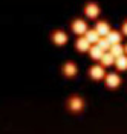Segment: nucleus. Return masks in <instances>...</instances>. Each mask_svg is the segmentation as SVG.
Returning <instances> with one entry per match:
<instances>
[{
  "label": "nucleus",
  "instance_id": "f257e3e1",
  "mask_svg": "<svg viewBox=\"0 0 127 134\" xmlns=\"http://www.w3.org/2000/svg\"><path fill=\"white\" fill-rule=\"evenodd\" d=\"M71 29H72V32H75L77 36H84L86 34V31L89 29L87 28V23L83 20V19H75L72 23H71Z\"/></svg>",
  "mask_w": 127,
  "mask_h": 134
},
{
  "label": "nucleus",
  "instance_id": "f03ea898",
  "mask_svg": "<svg viewBox=\"0 0 127 134\" xmlns=\"http://www.w3.org/2000/svg\"><path fill=\"white\" fill-rule=\"evenodd\" d=\"M67 108H69L72 113H80V111H83V108H84V100H83L81 97H78V96H72V97L67 100Z\"/></svg>",
  "mask_w": 127,
  "mask_h": 134
},
{
  "label": "nucleus",
  "instance_id": "7ed1b4c3",
  "mask_svg": "<svg viewBox=\"0 0 127 134\" xmlns=\"http://www.w3.org/2000/svg\"><path fill=\"white\" fill-rule=\"evenodd\" d=\"M51 40L57 45V46H63L67 43V34L61 31V29H57V31H54L51 34Z\"/></svg>",
  "mask_w": 127,
  "mask_h": 134
},
{
  "label": "nucleus",
  "instance_id": "20e7f679",
  "mask_svg": "<svg viewBox=\"0 0 127 134\" xmlns=\"http://www.w3.org/2000/svg\"><path fill=\"white\" fill-rule=\"evenodd\" d=\"M100 6L95 3V2H89V3H86V6H84V14H86V17H89V19H97L98 15H100Z\"/></svg>",
  "mask_w": 127,
  "mask_h": 134
},
{
  "label": "nucleus",
  "instance_id": "39448f33",
  "mask_svg": "<svg viewBox=\"0 0 127 134\" xmlns=\"http://www.w3.org/2000/svg\"><path fill=\"white\" fill-rule=\"evenodd\" d=\"M89 77L93 79V80H101L106 77V71H104V66L101 65H93V66L89 68Z\"/></svg>",
  "mask_w": 127,
  "mask_h": 134
},
{
  "label": "nucleus",
  "instance_id": "423d86ee",
  "mask_svg": "<svg viewBox=\"0 0 127 134\" xmlns=\"http://www.w3.org/2000/svg\"><path fill=\"white\" fill-rule=\"evenodd\" d=\"M104 79H106V86L110 88V90H115V88H118L121 85V77L118 74H115V72H109Z\"/></svg>",
  "mask_w": 127,
  "mask_h": 134
},
{
  "label": "nucleus",
  "instance_id": "0eeeda50",
  "mask_svg": "<svg viewBox=\"0 0 127 134\" xmlns=\"http://www.w3.org/2000/svg\"><path fill=\"white\" fill-rule=\"evenodd\" d=\"M61 72H63L66 77H75L77 72H78V68L74 62H66L61 68Z\"/></svg>",
  "mask_w": 127,
  "mask_h": 134
},
{
  "label": "nucleus",
  "instance_id": "6e6552de",
  "mask_svg": "<svg viewBox=\"0 0 127 134\" xmlns=\"http://www.w3.org/2000/svg\"><path fill=\"white\" fill-rule=\"evenodd\" d=\"M95 31L98 32V36H100V37H106V36L109 34V31H110V25H109L107 22L101 20V22H98V23H97Z\"/></svg>",
  "mask_w": 127,
  "mask_h": 134
},
{
  "label": "nucleus",
  "instance_id": "1a4fd4ad",
  "mask_svg": "<svg viewBox=\"0 0 127 134\" xmlns=\"http://www.w3.org/2000/svg\"><path fill=\"white\" fill-rule=\"evenodd\" d=\"M75 48H77V51H80V53H87L90 48V43L84 37H78L75 40Z\"/></svg>",
  "mask_w": 127,
  "mask_h": 134
},
{
  "label": "nucleus",
  "instance_id": "9d476101",
  "mask_svg": "<svg viewBox=\"0 0 127 134\" xmlns=\"http://www.w3.org/2000/svg\"><path fill=\"white\" fill-rule=\"evenodd\" d=\"M106 39H107V42H109L110 45H116V43H121V39H123V36H121V32L110 29V31H109V34L106 36Z\"/></svg>",
  "mask_w": 127,
  "mask_h": 134
},
{
  "label": "nucleus",
  "instance_id": "9b49d317",
  "mask_svg": "<svg viewBox=\"0 0 127 134\" xmlns=\"http://www.w3.org/2000/svg\"><path fill=\"white\" fill-rule=\"evenodd\" d=\"M84 39L89 42L90 45H97V42L100 40V36H98V32L95 29H87L86 34H84Z\"/></svg>",
  "mask_w": 127,
  "mask_h": 134
},
{
  "label": "nucleus",
  "instance_id": "f8f14e48",
  "mask_svg": "<svg viewBox=\"0 0 127 134\" xmlns=\"http://www.w3.org/2000/svg\"><path fill=\"white\" fill-rule=\"evenodd\" d=\"M113 65L116 66L118 71H126L127 69V55H119V57H116L113 62Z\"/></svg>",
  "mask_w": 127,
  "mask_h": 134
},
{
  "label": "nucleus",
  "instance_id": "ddd939ff",
  "mask_svg": "<svg viewBox=\"0 0 127 134\" xmlns=\"http://www.w3.org/2000/svg\"><path fill=\"white\" fill-rule=\"evenodd\" d=\"M100 62H101V66H112L115 62V57L110 53H103Z\"/></svg>",
  "mask_w": 127,
  "mask_h": 134
},
{
  "label": "nucleus",
  "instance_id": "4468645a",
  "mask_svg": "<svg viewBox=\"0 0 127 134\" xmlns=\"http://www.w3.org/2000/svg\"><path fill=\"white\" fill-rule=\"evenodd\" d=\"M87 53H89L90 59H93V60H100L104 51H101L97 45H90V48H89V51H87Z\"/></svg>",
  "mask_w": 127,
  "mask_h": 134
},
{
  "label": "nucleus",
  "instance_id": "2eb2a0df",
  "mask_svg": "<svg viewBox=\"0 0 127 134\" xmlns=\"http://www.w3.org/2000/svg\"><path fill=\"white\" fill-rule=\"evenodd\" d=\"M109 53L112 54L115 59H116V57H119V55H123V54H124V46H123L121 43L110 45V48H109Z\"/></svg>",
  "mask_w": 127,
  "mask_h": 134
},
{
  "label": "nucleus",
  "instance_id": "dca6fc26",
  "mask_svg": "<svg viewBox=\"0 0 127 134\" xmlns=\"http://www.w3.org/2000/svg\"><path fill=\"white\" fill-rule=\"evenodd\" d=\"M97 46H98L101 51H106V49H109V48H110V43L107 42L106 37H100V40L97 42Z\"/></svg>",
  "mask_w": 127,
  "mask_h": 134
},
{
  "label": "nucleus",
  "instance_id": "f3484780",
  "mask_svg": "<svg viewBox=\"0 0 127 134\" xmlns=\"http://www.w3.org/2000/svg\"><path fill=\"white\" fill-rule=\"evenodd\" d=\"M121 34H124V36H127V20L123 23V26H121Z\"/></svg>",
  "mask_w": 127,
  "mask_h": 134
},
{
  "label": "nucleus",
  "instance_id": "a211bd4d",
  "mask_svg": "<svg viewBox=\"0 0 127 134\" xmlns=\"http://www.w3.org/2000/svg\"><path fill=\"white\" fill-rule=\"evenodd\" d=\"M124 53L127 54V45H126V46H124Z\"/></svg>",
  "mask_w": 127,
  "mask_h": 134
}]
</instances>
